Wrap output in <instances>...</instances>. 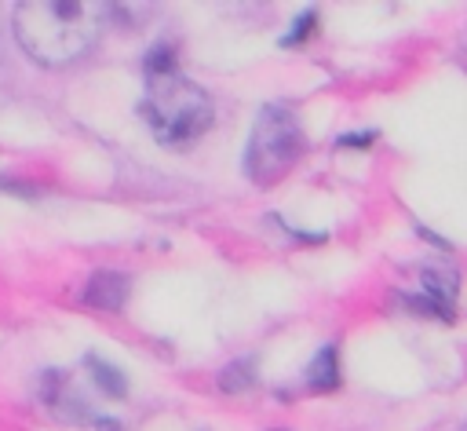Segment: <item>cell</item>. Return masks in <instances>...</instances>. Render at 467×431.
Masks as SVG:
<instances>
[{
	"label": "cell",
	"instance_id": "1",
	"mask_svg": "<svg viewBox=\"0 0 467 431\" xmlns=\"http://www.w3.org/2000/svg\"><path fill=\"white\" fill-rule=\"evenodd\" d=\"M11 22L29 58H36L40 66H66L91 47L102 26V7L80 0H26L15 7Z\"/></svg>",
	"mask_w": 467,
	"mask_h": 431
},
{
	"label": "cell",
	"instance_id": "2",
	"mask_svg": "<svg viewBox=\"0 0 467 431\" xmlns=\"http://www.w3.org/2000/svg\"><path fill=\"white\" fill-rule=\"evenodd\" d=\"M142 113L157 139L193 142L212 124V99L201 84L186 80L175 66V51L157 44L146 55V102Z\"/></svg>",
	"mask_w": 467,
	"mask_h": 431
},
{
	"label": "cell",
	"instance_id": "3",
	"mask_svg": "<svg viewBox=\"0 0 467 431\" xmlns=\"http://www.w3.org/2000/svg\"><path fill=\"white\" fill-rule=\"evenodd\" d=\"M306 139H303V128H299V117L281 106V102H270L255 113V124H252V135H248V146H244V172L255 186H270L277 179H285L292 172V164L299 161Z\"/></svg>",
	"mask_w": 467,
	"mask_h": 431
},
{
	"label": "cell",
	"instance_id": "4",
	"mask_svg": "<svg viewBox=\"0 0 467 431\" xmlns=\"http://www.w3.org/2000/svg\"><path fill=\"white\" fill-rule=\"evenodd\" d=\"M409 303H416V310H434L438 318H452V303H456V274L449 270H423V296H409Z\"/></svg>",
	"mask_w": 467,
	"mask_h": 431
},
{
	"label": "cell",
	"instance_id": "5",
	"mask_svg": "<svg viewBox=\"0 0 467 431\" xmlns=\"http://www.w3.org/2000/svg\"><path fill=\"white\" fill-rule=\"evenodd\" d=\"M128 296V274L120 270H95L84 285V303L95 310H120Z\"/></svg>",
	"mask_w": 467,
	"mask_h": 431
},
{
	"label": "cell",
	"instance_id": "6",
	"mask_svg": "<svg viewBox=\"0 0 467 431\" xmlns=\"http://www.w3.org/2000/svg\"><path fill=\"white\" fill-rule=\"evenodd\" d=\"M306 384L314 391H332L339 387V358H336V347H321L306 369Z\"/></svg>",
	"mask_w": 467,
	"mask_h": 431
},
{
	"label": "cell",
	"instance_id": "7",
	"mask_svg": "<svg viewBox=\"0 0 467 431\" xmlns=\"http://www.w3.org/2000/svg\"><path fill=\"white\" fill-rule=\"evenodd\" d=\"M219 387L226 394H244L248 387H255V362L252 358H237L219 373Z\"/></svg>",
	"mask_w": 467,
	"mask_h": 431
},
{
	"label": "cell",
	"instance_id": "8",
	"mask_svg": "<svg viewBox=\"0 0 467 431\" xmlns=\"http://www.w3.org/2000/svg\"><path fill=\"white\" fill-rule=\"evenodd\" d=\"M88 373H91V380L102 387V394H109V398H124V373L117 369V365H109V362H102V358H95V354H88Z\"/></svg>",
	"mask_w": 467,
	"mask_h": 431
},
{
	"label": "cell",
	"instance_id": "9",
	"mask_svg": "<svg viewBox=\"0 0 467 431\" xmlns=\"http://www.w3.org/2000/svg\"><path fill=\"white\" fill-rule=\"evenodd\" d=\"M314 22H317V11H303V15L296 18V26H292V33L285 37V44H296L299 37H306V33L314 29Z\"/></svg>",
	"mask_w": 467,
	"mask_h": 431
},
{
	"label": "cell",
	"instance_id": "10",
	"mask_svg": "<svg viewBox=\"0 0 467 431\" xmlns=\"http://www.w3.org/2000/svg\"><path fill=\"white\" fill-rule=\"evenodd\" d=\"M372 139H376L372 131H365V135H343V139H339V146H368Z\"/></svg>",
	"mask_w": 467,
	"mask_h": 431
},
{
	"label": "cell",
	"instance_id": "11",
	"mask_svg": "<svg viewBox=\"0 0 467 431\" xmlns=\"http://www.w3.org/2000/svg\"><path fill=\"white\" fill-rule=\"evenodd\" d=\"M95 427H99V431H120L117 420H95Z\"/></svg>",
	"mask_w": 467,
	"mask_h": 431
}]
</instances>
